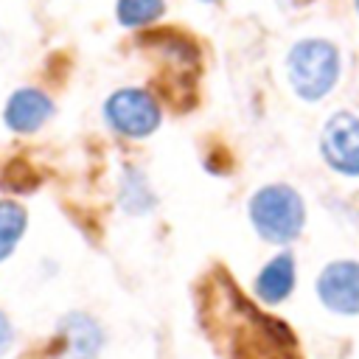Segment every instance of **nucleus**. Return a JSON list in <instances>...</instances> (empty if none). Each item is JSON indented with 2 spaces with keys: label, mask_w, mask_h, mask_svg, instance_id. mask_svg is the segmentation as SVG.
I'll use <instances>...</instances> for the list:
<instances>
[{
  "label": "nucleus",
  "mask_w": 359,
  "mask_h": 359,
  "mask_svg": "<svg viewBox=\"0 0 359 359\" xmlns=\"http://www.w3.org/2000/svg\"><path fill=\"white\" fill-rule=\"evenodd\" d=\"M250 219L261 238L289 244L300 236L306 222L303 199L289 185H266L250 202Z\"/></svg>",
  "instance_id": "obj_1"
},
{
  "label": "nucleus",
  "mask_w": 359,
  "mask_h": 359,
  "mask_svg": "<svg viewBox=\"0 0 359 359\" xmlns=\"http://www.w3.org/2000/svg\"><path fill=\"white\" fill-rule=\"evenodd\" d=\"M289 84L300 98H323L339 76V53L325 39H303L289 50L286 59Z\"/></svg>",
  "instance_id": "obj_2"
},
{
  "label": "nucleus",
  "mask_w": 359,
  "mask_h": 359,
  "mask_svg": "<svg viewBox=\"0 0 359 359\" xmlns=\"http://www.w3.org/2000/svg\"><path fill=\"white\" fill-rule=\"evenodd\" d=\"M107 121L115 132L126 135V137H146L157 129L160 123V109L157 101L146 93V90H118L109 95L107 107Z\"/></svg>",
  "instance_id": "obj_3"
},
{
  "label": "nucleus",
  "mask_w": 359,
  "mask_h": 359,
  "mask_svg": "<svg viewBox=\"0 0 359 359\" xmlns=\"http://www.w3.org/2000/svg\"><path fill=\"white\" fill-rule=\"evenodd\" d=\"M320 149L325 163L334 171L356 177L359 174V118L351 112H337L323 129Z\"/></svg>",
  "instance_id": "obj_4"
},
{
  "label": "nucleus",
  "mask_w": 359,
  "mask_h": 359,
  "mask_svg": "<svg viewBox=\"0 0 359 359\" xmlns=\"http://www.w3.org/2000/svg\"><path fill=\"white\" fill-rule=\"evenodd\" d=\"M320 300L337 314H359V264L334 261L317 280Z\"/></svg>",
  "instance_id": "obj_5"
},
{
  "label": "nucleus",
  "mask_w": 359,
  "mask_h": 359,
  "mask_svg": "<svg viewBox=\"0 0 359 359\" xmlns=\"http://www.w3.org/2000/svg\"><path fill=\"white\" fill-rule=\"evenodd\" d=\"M53 112V104L45 93L39 90H17L8 104H6V123L14 129V132H34L39 129Z\"/></svg>",
  "instance_id": "obj_6"
},
{
  "label": "nucleus",
  "mask_w": 359,
  "mask_h": 359,
  "mask_svg": "<svg viewBox=\"0 0 359 359\" xmlns=\"http://www.w3.org/2000/svg\"><path fill=\"white\" fill-rule=\"evenodd\" d=\"M294 286V258L289 252H280L275 255L258 275L255 280V292L261 300L266 303H280L286 300V294L292 292Z\"/></svg>",
  "instance_id": "obj_7"
},
{
  "label": "nucleus",
  "mask_w": 359,
  "mask_h": 359,
  "mask_svg": "<svg viewBox=\"0 0 359 359\" xmlns=\"http://www.w3.org/2000/svg\"><path fill=\"white\" fill-rule=\"evenodd\" d=\"M59 331L65 334L67 345H70L79 356H93V353H98V348H101V342H104L98 323H95L93 317H87V314H79V311L67 314V317L59 323Z\"/></svg>",
  "instance_id": "obj_8"
},
{
  "label": "nucleus",
  "mask_w": 359,
  "mask_h": 359,
  "mask_svg": "<svg viewBox=\"0 0 359 359\" xmlns=\"http://www.w3.org/2000/svg\"><path fill=\"white\" fill-rule=\"evenodd\" d=\"M25 230V210L17 202H0V261L14 250L17 238Z\"/></svg>",
  "instance_id": "obj_9"
},
{
  "label": "nucleus",
  "mask_w": 359,
  "mask_h": 359,
  "mask_svg": "<svg viewBox=\"0 0 359 359\" xmlns=\"http://www.w3.org/2000/svg\"><path fill=\"white\" fill-rule=\"evenodd\" d=\"M163 14V0H118V20L123 25H146Z\"/></svg>",
  "instance_id": "obj_10"
},
{
  "label": "nucleus",
  "mask_w": 359,
  "mask_h": 359,
  "mask_svg": "<svg viewBox=\"0 0 359 359\" xmlns=\"http://www.w3.org/2000/svg\"><path fill=\"white\" fill-rule=\"evenodd\" d=\"M121 205L132 213H143L151 208V194L146 188V180L137 171H126L123 180V194H121Z\"/></svg>",
  "instance_id": "obj_11"
},
{
  "label": "nucleus",
  "mask_w": 359,
  "mask_h": 359,
  "mask_svg": "<svg viewBox=\"0 0 359 359\" xmlns=\"http://www.w3.org/2000/svg\"><path fill=\"white\" fill-rule=\"evenodd\" d=\"M8 345H11V325H8L6 314L0 311V356L8 351Z\"/></svg>",
  "instance_id": "obj_12"
},
{
  "label": "nucleus",
  "mask_w": 359,
  "mask_h": 359,
  "mask_svg": "<svg viewBox=\"0 0 359 359\" xmlns=\"http://www.w3.org/2000/svg\"><path fill=\"white\" fill-rule=\"evenodd\" d=\"M205 3H213V0H205Z\"/></svg>",
  "instance_id": "obj_13"
},
{
  "label": "nucleus",
  "mask_w": 359,
  "mask_h": 359,
  "mask_svg": "<svg viewBox=\"0 0 359 359\" xmlns=\"http://www.w3.org/2000/svg\"><path fill=\"white\" fill-rule=\"evenodd\" d=\"M356 8H359V0H356Z\"/></svg>",
  "instance_id": "obj_14"
},
{
  "label": "nucleus",
  "mask_w": 359,
  "mask_h": 359,
  "mask_svg": "<svg viewBox=\"0 0 359 359\" xmlns=\"http://www.w3.org/2000/svg\"><path fill=\"white\" fill-rule=\"evenodd\" d=\"M76 359H81V356H76Z\"/></svg>",
  "instance_id": "obj_15"
}]
</instances>
